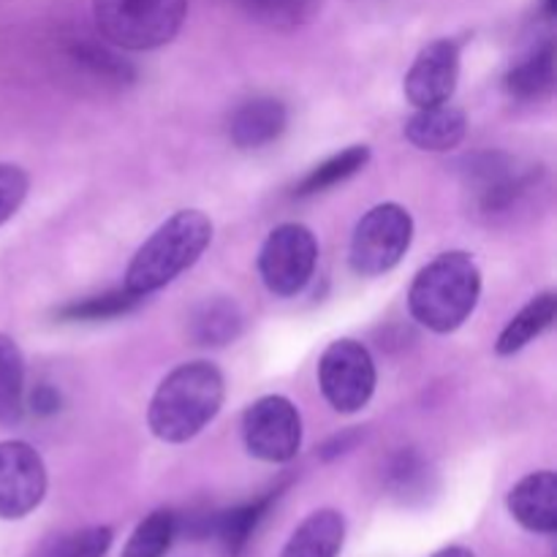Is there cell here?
Instances as JSON below:
<instances>
[{
    "label": "cell",
    "mask_w": 557,
    "mask_h": 557,
    "mask_svg": "<svg viewBox=\"0 0 557 557\" xmlns=\"http://www.w3.org/2000/svg\"><path fill=\"white\" fill-rule=\"evenodd\" d=\"M386 487L403 504H422L435 490V471L419 451L403 449L386 468Z\"/></svg>",
    "instance_id": "obj_18"
},
{
    "label": "cell",
    "mask_w": 557,
    "mask_h": 557,
    "mask_svg": "<svg viewBox=\"0 0 557 557\" xmlns=\"http://www.w3.org/2000/svg\"><path fill=\"white\" fill-rule=\"evenodd\" d=\"M141 299L145 297H139V294L128 292V288L123 286L120 292H109V294H101V297H90V299H82V302L65 305L63 310H58V319L107 321V319H114V315H123L128 313V310H134Z\"/></svg>",
    "instance_id": "obj_27"
},
{
    "label": "cell",
    "mask_w": 557,
    "mask_h": 557,
    "mask_svg": "<svg viewBox=\"0 0 557 557\" xmlns=\"http://www.w3.org/2000/svg\"><path fill=\"white\" fill-rule=\"evenodd\" d=\"M557 315V294L547 292L542 297L531 299L515 319L506 324V330L500 332L498 343H495V351L500 357H511V354L522 351L528 343H533L536 337H542L544 332L553 326Z\"/></svg>",
    "instance_id": "obj_17"
},
{
    "label": "cell",
    "mask_w": 557,
    "mask_h": 557,
    "mask_svg": "<svg viewBox=\"0 0 557 557\" xmlns=\"http://www.w3.org/2000/svg\"><path fill=\"white\" fill-rule=\"evenodd\" d=\"M460 79V47L449 38L428 44L406 74V98L417 109L451 101Z\"/></svg>",
    "instance_id": "obj_10"
},
{
    "label": "cell",
    "mask_w": 557,
    "mask_h": 557,
    "mask_svg": "<svg viewBox=\"0 0 557 557\" xmlns=\"http://www.w3.org/2000/svg\"><path fill=\"white\" fill-rule=\"evenodd\" d=\"M468 120L462 109L451 107L449 101L438 103V107H424L408 120L406 139L419 150L430 152H446L455 150L462 139H466Z\"/></svg>",
    "instance_id": "obj_14"
},
{
    "label": "cell",
    "mask_w": 557,
    "mask_h": 557,
    "mask_svg": "<svg viewBox=\"0 0 557 557\" xmlns=\"http://www.w3.org/2000/svg\"><path fill=\"white\" fill-rule=\"evenodd\" d=\"M511 517L533 533L557 531V476L553 471H536L515 484L506 498Z\"/></svg>",
    "instance_id": "obj_12"
},
{
    "label": "cell",
    "mask_w": 557,
    "mask_h": 557,
    "mask_svg": "<svg viewBox=\"0 0 557 557\" xmlns=\"http://www.w3.org/2000/svg\"><path fill=\"white\" fill-rule=\"evenodd\" d=\"M212 243V221L201 210H180L136 250L125 272V288L139 297L169 286L196 264Z\"/></svg>",
    "instance_id": "obj_3"
},
{
    "label": "cell",
    "mask_w": 557,
    "mask_h": 557,
    "mask_svg": "<svg viewBox=\"0 0 557 557\" xmlns=\"http://www.w3.org/2000/svg\"><path fill=\"white\" fill-rule=\"evenodd\" d=\"M174 533H177V517L166 509L152 511L136 525L120 557H163L172 547Z\"/></svg>",
    "instance_id": "obj_22"
},
{
    "label": "cell",
    "mask_w": 557,
    "mask_h": 557,
    "mask_svg": "<svg viewBox=\"0 0 557 557\" xmlns=\"http://www.w3.org/2000/svg\"><path fill=\"white\" fill-rule=\"evenodd\" d=\"M223 375L210 362H188L161 381L150 400L147 422L156 438L185 444L196 438L223 406Z\"/></svg>",
    "instance_id": "obj_1"
},
{
    "label": "cell",
    "mask_w": 557,
    "mask_h": 557,
    "mask_svg": "<svg viewBox=\"0 0 557 557\" xmlns=\"http://www.w3.org/2000/svg\"><path fill=\"white\" fill-rule=\"evenodd\" d=\"M112 547V528L92 525L85 531L63 533L44 544L36 557H103Z\"/></svg>",
    "instance_id": "obj_26"
},
{
    "label": "cell",
    "mask_w": 557,
    "mask_h": 557,
    "mask_svg": "<svg viewBox=\"0 0 557 557\" xmlns=\"http://www.w3.org/2000/svg\"><path fill=\"white\" fill-rule=\"evenodd\" d=\"M346 542V520L341 511H313L297 531L292 533L281 557H337Z\"/></svg>",
    "instance_id": "obj_15"
},
{
    "label": "cell",
    "mask_w": 557,
    "mask_h": 557,
    "mask_svg": "<svg viewBox=\"0 0 557 557\" xmlns=\"http://www.w3.org/2000/svg\"><path fill=\"white\" fill-rule=\"evenodd\" d=\"M47 495L41 455L22 441L0 444V520H22Z\"/></svg>",
    "instance_id": "obj_9"
},
{
    "label": "cell",
    "mask_w": 557,
    "mask_h": 557,
    "mask_svg": "<svg viewBox=\"0 0 557 557\" xmlns=\"http://www.w3.org/2000/svg\"><path fill=\"white\" fill-rule=\"evenodd\" d=\"M468 183L476 199V210L487 218H498L520 205L531 188V174L517 169V163L504 156H482L471 163Z\"/></svg>",
    "instance_id": "obj_11"
},
{
    "label": "cell",
    "mask_w": 557,
    "mask_h": 557,
    "mask_svg": "<svg viewBox=\"0 0 557 557\" xmlns=\"http://www.w3.org/2000/svg\"><path fill=\"white\" fill-rule=\"evenodd\" d=\"M368 161H370V147L364 145L346 147L343 152H337V156L326 158L324 163L310 169L308 177L297 185V196H313V194H321V190H330L332 185L354 177L359 169H364V163Z\"/></svg>",
    "instance_id": "obj_21"
},
{
    "label": "cell",
    "mask_w": 557,
    "mask_h": 557,
    "mask_svg": "<svg viewBox=\"0 0 557 557\" xmlns=\"http://www.w3.org/2000/svg\"><path fill=\"white\" fill-rule=\"evenodd\" d=\"M288 114L283 101L270 96H259L237 107L228 120V136L239 150H261L277 141L286 131Z\"/></svg>",
    "instance_id": "obj_13"
},
{
    "label": "cell",
    "mask_w": 557,
    "mask_h": 557,
    "mask_svg": "<svg viewBox=\"0 0 557 557\" xmlns=\"http://www.w3.org/2000/svg\"><path fill=\"white\" fill-rule=\"evenodd\" d=\"M413 239L411 212L400 205H379L357 223L351 237V270L357 275L375 277L395 270L408 253Z\"/></svg>",
    "instance_id": "obj_5"
},
{
    "label": "cell",
    "mask_w": 557,
    "mask_h": 557,
    "mask_svg": "<svg viewBox=\"0 0 557 557\" xmlns=\"http://www.w3.org/2000/svg\"><path fill=\"white\" fill-rule=\"evenodd\" d=\"M25 413V359L9 335H0V422L16 424Z\"/></svg>",
    "instance_id": "obj_20"
},
{
    "label": "cell",
    "mask_w": 557,
    "mask_h": 557,
    "mask_svg": "<svg viewBox=\"0 0 557 557\" xmlns=\"http://www.w3.org/2000/svg\"><path fill=\"white\" fill-rule=\"evenodd\" d=\"M270 504H272V495H267V498L253 500V504L237 506V509H232V511H226V515L218 517L215 533L228 555L237 557L245 547H248L250 536H253V531L259 528V522L264 520Z\"/></svg>",
    "instance_id": "obj_24"
},
{
    "label": "cell",
    "mask_w": 557,
    "mask_h": 557,
    "mask_svg": "<svg viewBox=\"0 0 557 557\" xmlns=\"http://www.w3.org/2000/svg\"><path fill=\"white\" fill-rule=\"evenodd\" d=\"M30 406H33V411L38 413V417H49V413L58 411L60 395L52 389V386L41 384V386H36V392H33Z\"/></svg>",
    "instance_id": "obj_29"
},
{
    "label": "cell",
    "mask_w": 557,
    "mask_h": 557,
    "mask_svg": "<svg viewBox=\"0 0 557 557\" xmlns=\"http://www.w3.org/2000/svg\"><path fill=\"white\" fill-rule=\"evenodd\" d=\"M319 384L337 413H357L375 392V364L357 341H335L319 362Z\"/></svg>",
    "instance_id": "obj_7"
},
{
    "label": "cell",
    "mask_w": 557,
    "mask_h": 557,
    "mask_svg": "<svg viewBox=\"0 0 557 557\" xmlns=\"http://www.w3.org/2000/svg\"><path fill=\"white\" fill-rule=\"evenodd\" d=\"M315 261H319V243L313 232L302 223H283L261 245V281L277 297H297L313 277Z\"/></svg>",
    "instance_id": "obj_6"
},
{
    "label": "cell",
    "mask_w": 557,
    "mask_h": 557,
    "mask_svg": "<svg viewBox=\"0 0 557 557\" xmlns=\"http://www.w3.org/2000/svg\"><path fill=\"white\" fill-rule=\"evenodd\" d=\"M27 188H30V180L14 163H0V226L5 221L14 218V212L20 210L22 201H25Z\"/></svg>",
    "instance_id": "obj_28"
},
{
    "label": "cell",
    "mask_w": 557,
    "mask_h": 557,
    "mask_svg": "<svg viewBox=\"0 0 557 557\" xmlns=\"http://www.w3.org/2000/svg\"><path fill=\"white\" fill-rule=\"evenodd\" d=\"M188 0H92L101 36L123 49H156L183 27Z\"/></svg>",
    "instance_id": "obj_4"
},
{
    "label": "cell",
    "mask_w": 557,
    "mask_h": 557,
    "mask_svg": "<svg viewBox=\"0 0 557 557\" xmlns=\"http://www.w3.org/2000/svg\"><path fill=\"white\" fill-rule=\"evenodd\" d=\"M482 294V272L462 250L438 256L419 270L408 292L411 315L428 330L446 335L471 319Z\"/></svg>",
    "instance_id": "obj_2"
},
{
    "label": "cell",
    "mask_w": 557,
    "mask_h": 557,
    "mask_svg": "<svg viewBox=\"0 0 557 557\" xmlns=\"http://www.w3.org/2000/svg\"><path fill=\"white\" fill-rule=\"evenodd\" d=\"M555 85V47L553 44H544L536 52L528 54L525 60L515 65L506 76V90L511 98H520V101H533V98H542L553 90Z\"/></svg>",
    "instance_id": "obj_19"
},
{
    "label": "cell",
    "mask_w": 557,
    "mask_h": 557,
    "mask_svg": "<svg viewBox=\"0 0 557 557\" xmlns=\"http://www.w3.org/2000/svg\"><path fill=\"white\" fill-rule=\"evenodd\" d=\"M245 449L264 462H288L302 446V419L297 406L281 395L256 400L243 417Z\"/></svg>",
    "instance_id": "obj_8"
},
{
    "label": "cell",
    "mask_w": 557,
    "mask_h": 557,
    "mask_svg": "<svg viewBox=\"0 0 557 557\" xmlns=\"http://www.w3.org/2000/svg\"><path fill=\"white\" fill-rule=\"evenodd\" d=\"M256 22H264L270 27L292 30L305 25L315 16L321 0H237Z\"/></svg>",
    "instance_id": "obj_25"
},
{
    "label": "cell",
    "mask_w": 557,
    "mask_h": 557,
    "mask_svg": "<svg viewBox=\"0 0 557 557\" xmlns=\"http://www.w3.org/2000/svg\"><path fill=\"white\" fill-rule=\"evenodd\" d=\"M243 310L228 297H212L196 305L188 319V332L199 346L221 348L243 335Z\"/></svg>",
    "instance_id": "obj_16"
},
{
    "label": "cell",
    "mask_w": 557,
    "mask_h": 557,
    "mask_svg": "<svg viewBox=\"0 0 557 557\" xmlns=\"http://www.w3.org/2000/svg\"><path fill=\"white\" fill-rule=\"evenodd\" d=\"M433 557H476L471 553V549L466 547H444L441 553H435Z\"/></svg>",
    "instance_id": "obj_30"
},
{
    "label": "cell",
    "mask_w": 557,
    "mask_h": 557,
    "mask_svg": "<svg viewBox=\"0 0 557 557\" xmlns=\"http://www.w3.org/2000/svg\"><path fill=\"white\" fill-rule=\"evenodd\" d=\"M69 58L74 60V65L87 79L98 82V85L120 87L134 82V69L123 63L117 54H112L103 47H96V44H76V47H71Z\"/></svg>",
    "instance_id": "obj_23"
}]
</instances>
